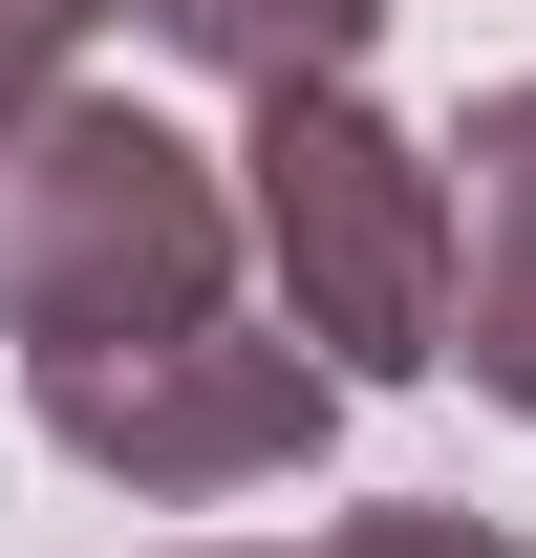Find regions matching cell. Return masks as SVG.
Returning a JSON list of instances; mask_svg holds the SVG:
<instances>
[{
	"label": "cell",
	"mask_w": 536,
	"mask_h": 558,
	"mask_svg": "<svg viewBox=\"0 0 536 558\" xmlns=\"http://www.w3.org/2000/svg\"><path fill=\"white\" fill-rule=\"evenodd\" d=\"M236 236L279 258V344L322 365V387H429L451 365V172L365 86H258Z\"/></svg>",
	"instance_id": "6da1fadb"
},
{
	"label": "cell",
	"mask_w": 536,
	"mask_h": 558,
	"mask_svg": "<svg viewBox=\"0 0 536 558\" xmlns=\"http://www.w3.org/2000/svg\"><path fill=\"white\" fill-rule=\"evenodd\" d=\"M236 279V172L172 150L108 86L0 108V344H130V323H215Z\"/></svg>",
	"instance_id": "7a4b0ae2"
},
{
	"label": "cell",
	"mask_w": 536,
	"mask_h": 558,
	"mask_svg": "<svg viewBox=\"0 0 536 558\" xmlns=\"http://www.w3.org/2000/svg\"><path fill=\"white\" fill-rule=\"evenodd\" d=\"M22 409L108 494H258V473H301L343 429V387L215 301V323H130V344H22Z\"/></svg>",
	"instance_id": "3957f363"
},
{
	"label": "cell",
	"mask_w": 536,
	"mask_h": 558,
	"mask_svg": "<svg viewBox=\"0 0 536 558\" xmlns=\"http://www.w3.org/2000/svg\"><path fill=\"white\" fill-rule=\"evenodd\" d=\"M429 172H451V365L536 429V86H494Z\"/></svg>",
	"instance_id": "277c9868"
},
{
	"label": "cell",
	"mask_w": 536,
	"mask_h": 558,
	"mask_svg": "<svg viewBox=\"0 0 536 558\" xmlns=\"http://www.w3.org/2000/svg\"><path fill=\"white\" fill-rule=\"evenodd\" d=\"M130 22L172 44V65H215V86H343L387 0H130Z\"/></svg>",
	"instance_id": "5b68a950"
},
{
	"label": "cell",
	"mask_w": 536,
	"mask_h": 558,
	"mask_svg": "<svg viewBox=\"0 0 536 558\" xmlns=\"http://www.w3.org/2000/svg\"><path fill=\"white\" fill-rule=\"evenodd\" d=\"M301 558H536V537H494L451 494H387V515H343V537H301Z\"/></svg>",
	"instance_id": "8992f818"
},
{
	"label": "cell",
	"mask_w": 536,
	"mask_h": 558,
	"mask_svg": "<svg viewBox=\"0 0 536 558\" xmlns=\"http://www.w3.org/2000/svg\"><path fill=\"white\" fill-rule=\"evenodd\" d=\"M86 22H108V0H0V108H44V86H65V44Z\"/></svg>",
	"instance_id": "52a82bcc"
}]
</instances>
